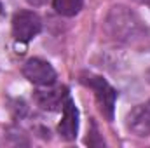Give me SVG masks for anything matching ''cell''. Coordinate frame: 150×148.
Here are the masks:
<instances>
[{"label": "cell", "mask_w": 150, "mask_h": 148, "mask_svg": "<svg viewBox=\"0 0 150 148\" xmlns=\"http://www.w3.org/2000/svg\"><path fill=\"white\" fill-rule=\"evenodd\" d=\"M126 127L133 134H136L140 138L150 136V101L136 105L133 110L127 113Z\"/></svg>", "instance_id": "obj_5"}, {"label": "cell", "mask_w": 150, "mask_h": 148, "mask_svg": "<svg viewBox=\"0 0 150 148\" xmlns=\"http://www.w3.org/2000/svg\"><path fill=\"white\" fill-rule=\"evenodd\" d=\"M80 82L89 87L94 94V99L100 106V111L107 117V120L113 118V110H115V99H117V91L100 75L84 72L80 73Z\"/></svg>", "instance_id": "obj_2"}, {"label": "cell", "mask_w": 150, "mask_h": 148, "mask_svg": "<svg viewBox=\"0 0 150 148\" xmlns=\"http://www.w3.org/2000/svg\"><path fill=\"white\" fill-rule=\"evenodd\" d=\"M61 110H63V118L58 125V132L63 140L72 141L77 138V132H79V110H77L75 103L70 99V96L63 103Z\"/></svg>", "instance_id": "obj_6"}, {"label": "cell", "mask_w": 150, "mask_h": 148, "mask_svg": "<svg viewBox=\"0 0 150 148\" xmlns=\"http://www.w3.org/2000/svg\"><path fill=\"white\" fill-rule=\"evenodd\" d=\"M23 75L28 82L35 84L38 87L54 85L58 80V73L52 65L42 58H32L23 65Z\"/></svg>", "instance_id": "obj_4"}, {"label": "cell", "mask_w": 150, "mask_h": 148, "mask_svg": "<svg viewBox=\"0 0 150 148\" xmlns=\"http://www.w3.org/2000/svg\"><path fill=\"white\" fill-rule=\"evenodd\" d=\"M30 5H33V7H40V5H44L47 0H26Z\"/></svg>", "instance_id": "obj_9"}, {"label": "cell", "mask_w": 150, "mask_h": 148, "mask_svg": "<svg viewBox=\"0 0 150 148\" xmlns=\"http://www.w3.org/2000/svg\"><path fill=\"white\" fill-rule=\"evenodd\" d=\"M68 92L67 87H52L47 85L45 89H38L35 91V101L40 108L49 111H56L59 108H63V103L67 101Z\"/></svg>", "instance_id": "obj_7"}, {"label": "cell", "mask_w": 150, "mask_h": 148, "mask_svg": "<svg viewBox=\"0 0 150 148\" xmlns=\"http://www.w3.org/2000/svg\"><path fill=\"white\" fill-rule=\"evenodd\" d=\"M84 0H52V7L58 14L65 18H74L82 11Z\"/></svg>", "instance_id": "obj_8"}, {"label": "cell", "mask_w": 150, "mask_h": 148, "mask_svg": "<svg viewBox=\"0 0 150 148\" xmlns=\"http://www.w3.org/2000/svg\"><path fill=\"white\" fill-rule=\"evenodd\" d=\"M107 32L119 42L133 44L145 35V28L140 21V18L124 5H115L110 9L107 21H105Z\"/></svg>", "instance_id": "obj_1"}, {"label": "cell", "mask_w": 150, "mask_h": 148, "mask_svg": "<svg viewBox=\"0 0 150 148\" xmlns=\"http://www.w3.org/2000/svg\"><path fill=\"white\" fill-rule=\"evenodd\" d=\"M12 35L18 42H30L42 30V19L33 11H19L12 16L11 21Z\"/></svg>", "instance_id": "obj_3"}]
</instances>
